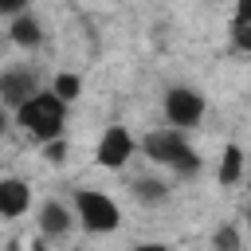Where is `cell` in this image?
Returning a JSON list of instances; mask_svg holds the SVG:
<instances>
[{
    "mask_svg": "<svg viewBox=\"0 0 251 251\" xmlns=\"http://www.w3.org/2000/svg\"><path fill=\"white\" fill-rule=\"evenodd\" d=\"M31 208V188L20 176H4L0 180V216L4 220H20Z\"/></svg>",
    "mask_w": 251,
    "mask_h": 251,
    "instance_id": "7",
    "label": "cell"
},
{
    "mask_svg": "<svg viewBox=\"0 0 251 251\" xmlns=\"http://www.w3.org/2000/svg\"><path fill=\"white\" fill-rule=\"evenodd\" d=\"M35 90H39V86H35V71H31V67H8V71L0 75V98H4L8 110H20Z\"/></svg>",
    "mask_w": 251,
    "mask_h": 251,
    "instance_id": "6",
    "label": "cell"
},
{
    "mask_svg": "<svg viewBox=\"0 0 251 251\" xmlns=\"http://www.w3.org/2000/svg\"><path fill=\"white\" fill-rule=\"evenodd\" d=\"M133 149H137V141H133V133L126 126H106L102 137H98V145H94V161L102 169H126V161L133 157Z\"/></svg>",
    "mask_w": 251,
    "mask_h": 251,
    "instance_id": "5",
    "label": "cell"
},
{
    "mask_svg": "<svg viewBox=\"0 0 251 251\" xmlns=\"http://www.w3.org/2000/svg\"><path fill=\"white\" fill-rule=\"evenodd\" d=\"M75 208H67L63 200H47L43 208H39V231L43 235H51V239H63L71 227H75Z\"/></svg>",
    "mask_w": 251,
    "mask_h": 251,
    "instance_id": "8",
    "label": "cell"
},
{
    "mask_svg": "<svg viewBox=\"0 0 251 251\" xmlns=\"http://www.w3.org/2000/svg\"><path fill=\"white\" fill-rule=\"evenodd\" d=\"M216 176H220V184H235V180L243 176V149H239V145H227V149H224Z\"/></svg>",
    "mask_w": 251,
    "mask_h": 251,
    "instance_id": "10",
    "label": "cell"
},
{
    "mask_svg": "<svg viewBox=\"0 0 251 251\" xmlns=\"http://www.w3.org/2000/svg\"><path fill=\"white\" fill-rule=\"evenodd\" d=\"M67 98H59L55 90H35L20 110H12L16 114V122H20V129L31 137V141H55V137H63V126H67Z\"/></svg>",
    "mask_w": 251,
    "mask_h": 251,
    "instance_id": "1",
    "label": "cell"
},
{
    "mask_svg": "<svg viewBox=\"0 0 251 251\" xmlns=\"http://www.w3.org/2000/svg\"><path fill=\"white\" fill-rule=\"evenodd\" d=\"M247 235H251V216H247Z\"/></svg>",
    "mask_w": 251,
    "mask_h": 251,
    "instance_id": "18",
    "label": "cell"
},
{
    "mask_svg": "<svg viewBox=\"0 0 251 251\" xmlns=\"http://www.w3.org/2000/svg\"><path fill=\"white\" fill-rule=\"evenodd\" d=\"M212 243H216V247H239V235H235V227H220V231L212 235Z\"/></svg>",
    "mask_w": 251,
    "mask_h": 251,
    "instance_id": "15",
    "label": "cell"
},
{
    "mask_svg": "<svg viewBox=\"0 0 251 251\" xmlns=\"http://www.w3.org/2000/svg\"><path fill=\"white\" fill-rule=\"evenodd\" d=\"M75 216H78V224H82L86 231H94V235H106V231H114V227L122 224L118 204H114L106 192H98V188H78V192H75Z\"/></svg>",
    "mask_w": 251,
    "mask_h": 251,
    "instance_id": "3",
    "label": "cell"
},
{
    "mask_svg": "<svg viewBox=\"0 0 251 251\" xmlns=\"http://www.w3.org/2000/svg\"><path fill=\"white\" fill-rule=\"evenodd\" d=\"M133 192H137V200H149V204L169 196V188H165L161 180H149V176H145V180H137V184H133Z\"/></svg>",
    "mask_w": 251,
    "mask_h": 251,
    "instance_id": "12",
    "label": "cell"
},
{
    "mask_svg": "<svg viewBox=\"0 0 251 251\" xmlns=\"http://www.w3.org/2000/svg\"><path fill=\"white\" fill-rule=\"evenodd\" d=\"M231 24H251V0H235V20Z\"/></svg>",
    "mask_w": 251,
    "mask_h": 251,
    "instance_id": "16",
    "label": "cell"
},
{
    "mask_svg": "<svg viewBox=\"0 0 251 251\" xmlns=\"http://www.w3.org/2000/svg\"><path fill=\"white\" fill-rule=\"evenodd\" d=\"M231 43H235V51L251 55V24H231Z\"/></svg>",
    "mask_w": 251,
    "mask_h": 251,
    "instance_id": "13",
    "label": "cell"
},
{
    "mask_svg": "<svg viewBox=\"0 0 251 251\" xmlns=\"http://www.w3.org/2000/svg\"><path fill=\"white\" fill-rule=\"evenodd\" d=\"M204 110H208V102H204V94H200L196 86H173V90L165 94V118H169V126H176V129L200 126Z\"/></svg>",
    "mask_w": 251,
    "mask_h": 251,
    "instance_id": "4",
    "label": "cell"
},
{
    "mask_svg": "<svg viewBox=\"0 0 251 251\" xmlns=\"http://www.w3.org/2000/svg\"><path fill=\"white\" fill-rule=\"evenodd\" d=\"M24 4H27V0H0V12L12 20V16H20V12H24Z\"/></svg>",
    "mask_w": 251,
    "mask_h": 251,
    "instance_id": "17",
    "label": "cell"
},
{
    "mask_svg": "<svg viewBox=\"0 0 251 251\" xmlns=\"http://www.w3.org/2000/svg\"><path fill=\"white\" fill-rule=\"evenodd\" d=\"M43 157H47L51 165H59V161L67 157V141H63V137H55V141H43Z\"/></svg>",
    "mask_w": 251,
    "mask_h": 251,
    "instance_id": "14",
    "label": "cell"
},
{
    "mask_svg": "<svg viewBox=\"0 0 251 251\" xmlns=\"http://www.w3.org/2000/svg\"><path fill=\"white\" fill-rule=\"evenodd\" d=\"M8 35H12V43H16V47H39V43H43V27H39V20H35L31 12L12 16Z\"/></svg>",
    "mask_w": 251,
    "mask_h": 251,
    "instance_id": "9",
    "label": "cell"
},
{
    "mask_svg": "<svg viewBox=\"0 0 251 251\" xmlns=\"http://www.w3.org/2000/svg\"><path fill=\"white\" fill-rule=\"evenodd\" d=\"M141 149H145V157H149V161L169 165V169H173V173H180V176L200 173V153L188 145L184 129H176V126H169V129H149V133L141 137Z\"/></svg>",
    "mask_w": 251,
    "mask_h": 251,
    "instance_id": "2",
    "label": "cell"
},
{
    "mask_svg": "<svg viewBox=\"0 0 251 251\" xmlns=\"http://www.w3.org/2000/svg\"><path fill=\"white\" fill-rule=\"evenodd\" d=\"M51 90H55L59 98H67V102H75V98L82 94V78H78V75H71V71H63V75H55V82H51Z\"/></svg>",
    "mask_w": 251,
    "mask_h": 251,
    "instance_id": "11",
    "label": "cell"
}]
</instances>
